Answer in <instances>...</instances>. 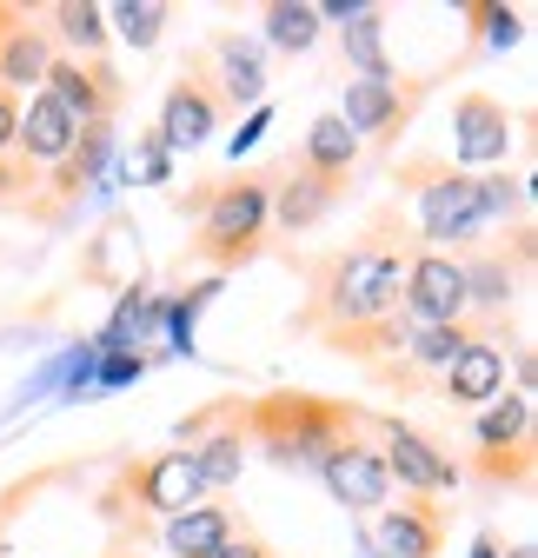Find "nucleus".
<instances>
[{
  "label": "nucleus",
  "instance_id": "1",
  "mask_svg": "<svg viewBox=\"0 0 538 558\" xmlns=\"http://www.w3.org/2000/svg\"><path fill=\"white\" fill-rule=\"evenodd\" d=\"M419 253V233L399 206H372L353 246L332 253H286V266L306 279V300L293 306L286 332L293 339H326V332H353L386 313H399V279L406 259Z\"/></svg>",
  "mask_w": 538,
  "mask_h": 558
},
{
  "label": "nucleus",
  "instance_id": "2",
  "mask_svg": "<svg viewBox=\"0 0 538 558\" xmlns=\"http://www.w3.org/2000/svg\"><path fill=\"white\" fill-rule=\"evenodd\" d=\"M173 214L193 220V246L186 259L213 266V272H233V266H253L259 246H266V227H273V167H233V173H207L180 186Z\"/></svg>",
  "mask_w": 538,
  "mask_h": 558
},
{
  "label": "nucleus",
  "instance_id": "3",
  "mask_svg": "<svg viewBox=\"0 0 538 558\" xmlns=\"http://www.w3.org/2000/svg\"><path fill=\"white\" fill-rule=\"evenodd\" d=\"M372 412L359 399H332V392H313V386H273L240 405V433L246 446H259V459L273 472H319V459L366 433Z\"/></svg>",
  "mask_w": 538,
  "mask_h": 558
},
{
  "label": "nucleus",
  "instance_id": "4",
  "mask_svg": "<svg viewBox=\"0 0 538 558\" xmlns=\"http://www.w3.org/2000/svg\"><path fill=\"white\" fill-rule=\"evenodd\" d=\"M392 186L419 199V220H413L419 246H432V253H458V246H473V240L486 233L479 180H473V173H458L445 154H399V160H392Z\"/></svg>",
  "mask_w": 538,
  "mask_h": 558
},
{
  "label": "nucleus",
  "instance_id": "5",
  "mask_svg": "<svg viewBox=\"0 0 538 558\" xmlns=\"http://www.w3.org/2000/svg\"><path fill=\"white\" fill-rule=\"evenodd\" d=\"M199 499H207V493H199V478H193L186 446H167V452H147V459H126V465L113 472V485L100 493V519L120 525L126 506H133V525H140V512L180 519V512H193Z\"/></svg>",
  "mask_w": 538,
  "mask_h": 558
},
{
  "label": "nucleus",
  "instance_id": "6",
  "mask_svg": "<svg viewBox=\"0 0 538 558\" xmlns=\"http://www.w3.org/2000/svg\"><path fill=\"white\" fill-rule=\"evenodd\" d=\"M432 100V81L426 74H386V81H346V100H340V120L353 126L359 147L372 154H392L399 140L413 133L419 107Z\"/></svg>",
  "mask_w": 538,
  "mask_h": 558
},
{
  "label": "nucleus",
  "instance_id": "7",
  "mask_svg": "<svg viewBox=\"0 0 538 558\" xmlns=\"http://www.w3.org/2000/svg\"><path fill=\"white\" fill-rule=\"evenodd\" d=\"M372 439H379V459H386V478L392 493H419V499H445L452 485H465V465L419 426L406 418H386L372 412Z\"/></svg>",
  "mask_w": 538,
  "mask_h": 558
},
{
  "label": "nucleus",
  "instance_id": "8",
  "mask_svg": "<svg viewBox=\"0 0 538 558\" xmlns=\"http://www.w3.org/2000/svg\"><path fill=\"white\" fill-rule=\"evenodd\" d=\"M220 126H227V107H220V87H213V66H207V53H186L167 100H160L154 140L167 154H199Z\"/></svg>",
  "mask_w": 538,
  "mask_h": 558
},
{
  "label": "nucleus",
  "instance_id": "9",
  "mask_svg": "<svg viewBox=\"0 0 538 558\" xmlns=\"http://www.w3.org/2000/svg\"><path fill=\"white\" fill-rule=\"evenodd\" d=\"M40 94H53L66 113H74V126L120 120V107H126V81H120L113 53H100V60L53 53V60H47V74H40Z\"/></svg>",
  "mask_w": 538,
  "mask_h": 558
},
{
  "label": "nucleus",
  "instance_id": "10",
  "mask_svg": "<svg viewBox=\"0 0 538 558\" xmlns=\"http://www.w3.org/2000/svg\"><path fill=\"white\" fill-rule=\"evenodd\" d=\"M366 525H372L366 532L372 558H439L445 538H452L445 499H419V493H392Z\"/></svg>",
  "mask_w": 538,
  "mask_h": 558
},
{
  "label": "nucleus",
  "instance_id": "11",
  "mask_svg": "<svg viewBox=\"0 0 538 558\" xmlns=\"http://www.w3.org/2000/svg\"><path fill=\"white\" fill-rule=\"evenodd\" d=\"M313 478H319L326 493H332V506H340V512H353V519H372V512L392 499V478H386V459H379V439H372V426L332 446V452L319 459V472H313Z\"/></svg>",
  "mask_w": 538,
  "mask_h": 558
},
{
  "label": "nucleus",
  "instance_id": "12",
  "mask_svg": "<svg viewBox=\"0 0 538 558\" xmlns=\"http://www.w3.org/2000/svg\"><path fill=\"white\" fill-rule=\"evenodd\" d=\"M512 140H518V113L505 107V100H492V94H458L452 100V167L458 173H473V167H486V173H499L505 167V154H512Z\"/></svg>",
  "mask_w": 538,
  "mask_h": 558
},
{
  "label": "nucleus",
  "instance_id": "13",
  "mask_svg": "<svg viewBox=\"0 0 538 558\" xmlns=\"http://www.w3.org/2000/svg\"><path fill=\"white\" fill-rule=\"evenodd\" d=\"M399 313H406V326H458V319H465V272H458V253L419 246V253L406 259V279H399Z\"/></svg>",
  "mask_w": 538,
  "mask_h": 558
},
{
  "label": "nucleus",
  "instance_id": "14",
  "mask_svg": "<svg viewBox=\"0 0 538 558\" xmlns=\"http://www.w3.org/2000/svg\"><path fill=\"white\" fill-rule=\"evenodd\" d=\"M505 339H512V319H492L465 353L432 379V392L445 399V405H458V412H479V405H492L499 392H505Z\"/></svg>",
  "mask_w": 538,
  "mask_h": 558
},
{
  "label": "nucleus",
  "instance_id": "15",
  "mask_svg": "<svg viewBox=\"0 0 538 558\" xmlns=\"http://www.w3.org/2000/svg\"><path fill=\"white\" fill-rule=\"evenodd\" d=\"M346 199H353V180H326V173H306V167H293V160L273 167V227H280L286 240L326 227Z\"/></svg>",
  "mask_w": 538,
  "mask_h": 558
},
{
  "label": "nucleus",
  "instance_id": "16",
  "mask_svg": "<svg viewBox=\"0 0 538 558\" xmlns=\"http://www.w3.org/2000/svg\"><path fill=\"white\" fill-rule=\"evenodd\" d=\"M53 60V40L40 27V8H21V0H0V94H21L40 87Z\"/></svg>",
  "mask_w": 538,
  "mask_h": 558
},
{
  "label": "nucleus",
  "instance_id": "17",
  "mask_svg": "<svg viewBox=\"0 0 538 558\" xmlns=\"http://www.w3.org/2000/svg\"><path fill=\"white\" fill-rule=\"evenodd\" d=\"M458 272H465V319H512L518 293H525V279L499 246H479V253H458Z\"/></svg>",
  "mask_w": 538,
  "mask_h": 558
},
{
  "label": "nucleus",
  "instance_id": "18",
  "mask_svg": "<svg viewBox=\"0 0 538 558\" xmlns=\"http://www.w3.org/2000/svg\"><path fill=\"white\" fill-rule=\"evenodd\" d=\"M207 66H213V87H220V107L227 113H240V107H266V60H259V47L253 40H240L233 27H220V34H207Z\"/></svg>",
  "mask_w": 538,
  "mask_h": 558
},
{
  "label": "nucleus",
  "instance_id": "19",
  "mask_svg": "<svg viewBox=\"0 0 538 558\" xmlns=\"http://www.w3.org/2000/svg\"><path fill=\"white\" fill-rule=\"evenodd\" d=\"M81 140V126H74V113H66L53 94H27L21 100V126H14V154L27 160V167H53V160H66V147Z\"/></svg>",
  "mask_w": 538,
  "mask_h": 558
},
{
  "label": "nucleus",
  "instance_id": "20",
  "mask_svg": "<svg viewBox=\"0 0 538 558\" xmlns=\"http://www.w3.org/2000/svg\"><path fill=\"white\" fill-rule=\"evenodd\" d=\"M40 27H47L53 53H74V60H100L113 47L107 8H94V0H53V8H40Z\"/></svg>",
  "mask_w": 538,
  "mask_h": 558
},
{
  "label": "nucleus",
  "instance_id": "21",
  "mask_svg": "<svg viewBox=\"0 0 538 558\" xmlns=\"http://www.w3.org/2000/svg\"><path fill=\"white\" fill-rule=\"evenodd\" d=\"M359 160H366V147L353 140V126L340 113H319L299 140V154H293V167L326 173V180H359Z\"/></svg>",
  "mask_w": 538,
  "mask_h": 558
},
{
  "label": "nucleus",
  "instance_id": "22",
  "mask_svg": "<svg viewBox=\"0 0 538 558\" xmlns=\"http://www.w3.org/2000/svg\"><path fill=\"white\" fill-rule=\"evenodd\" d=\"M240 525H246V519L233 512V499H199L193 512L167 519V551H173V558H213Z\"/></svg>",
  "mask_w": 538,
  "mask_h": 558
},
{
  "label": "nucleus",
  "instance_id": "23",
  "mask_svg": "<svg viewBox=\"0 0 538 558\" xmlns=\"http://www.w3.org/2000/svg\"><path fill=\"white\" fill-rule=\"evenodd\" d=\"M340 53L353 66V81H386L399 74L392 47H386V8H359L353 21H340Z\"/></svg>",
  "mask_w": 538,
  "mask_h": 558
},
{
  "label": "nucleus",
  "instance_id": "24",
  "mask_svg": "<svg viewBox=\"0 0 538 558\" xmlns=\"http://www.w3.org/2000/svg\"><path fill=\"white\" fill-rule=\"evenodd\" d=\"M531 439V399L525 392H499L492 405L473 412V452H505Z\"/></svg>",
  "mask_w": 538,
  "mask_h": 558
},
{
  "label": "nucleus",
  "instance_id": "25",
  "mask_svg": "<svg viewBox=\"0 0 538 558\" xmlns=\"http://www.w3.org/2000/svg\"><path fill=\"white\" fill-rule=\"evenodd\" d=\"M259 27H266V47H273V53H313L319 34H326V21H319L313 0H266Z\"/></svg>",
  "mask_w": 538,
  "mask_h": 558
},
{
  "label": "nucleus",
  "instance_id": "26",
  "mask_svg": "<svg viewBox=\"0 0 538 558\" xmlns=\"http://www.w3.org/2000/svg\"><path fill=\"white\" fill-rule=\"evenodd\" d=\"M173 27V8L167 0H120V8H107V34L126 40L133 53H154Z\"/></svg>",
  "mask_w": 538,
  "mask_h": 558
},
{
  "label": "nucleus",
  "instance_id": "27",
  "mask_svg": "<svg viewBox=\"0 0 538 558\" xmlns=\"http://www.w3.org/2000/svg\"><path fill=\"white\" fill-rule=\"evenodd\" d=\"M465 478L492 485V493H531V439L525 446H505V452H473Z\"/></svg>",
  "mask_w": 538,
  "mask_h": 558
},
{
  "label": "nucleus",
  "instance_id": "28",
  "mask_svg": "<svg viewBox=\"0 0 538 558\" xmlns=\"http://www.w3.org/2000/svg\"><path fill=\"white\" fill-rule=\"evenodd\" d=\"M465 27H479V47H518L525 40V14L518 8H486V0H465Z\"/></svg>",
  "mask_w": 538,
  "mask_h": 558
},
{
  "label": "nucleus",
  "instance_id": "29",
  "mask_svg": "<svg viewBox=\"0 0 538 558\" xmlns=\"http://www.w3.org/2000/svg\"><path fill=\"white\" fill-rule=\"evenodd\" d=\"M473 180H479V214H486V227L525 214V180H518V173L499 167V173H473Z\"/></svg>",
  "mask_w": 538,
  "mask_h": 558
},
{
  "label": "nucleus",
  "instance_id": "30",
  "mask_svg": "<svg viewBox=\"0 0 538 558\" xmlns=\"http://www.w3.org/2000/svg\"><path fill=\"white\" fill-rule=\"evenodd\" d=\"M40 193V167H27L21 154H0V206L27 214V199Z\"/></svg>",
  "mask_w": 538,
  "mask_h": 558
},
{
  "label": "nucleus",
  "instance_id": "31",
  "mask_svg": "<svg viewBox=\"0 0 538 558\" xmlns=\"http://www.w3.org/2000/svg\"><path fill=\"white\" fill-rule=\"evenodd\" d=\"M133 167H140V180H147V186H167V173H173V154L160 147L154 133H140V160H133Z\"/></svg>",
  "mask_w": 538,
  "mask_h": 558
},
{
  "label": "nucleus",
  "instance_id": "32",
  "mask_svg": "<svg viewBox=\"0 0 538 558\" xmlns=\"http://www.w3.org/2000/svg\"><path fill=\"white\" fill-rule=\"evenodd\" d=\"M213 558H280V551H273V538H266V532L240 525V532H233V538H227V545H220Z\"/></svg>",
  "mask_w": 538,
  "mask_h": 558
},
{
  "label": "nucleus",
  "instance_id": "33",
  "mask_svg": "<svg viewBox=\"0 0 538 558\" xmlns=\"http://www.w3.org/2000/svg\"><path fill=\"white\" fill-rule=\"evenodd\" d=\"M14 126H21V94H0V154H14Z\"/></svg>",
  "mask_w": 538,
  "mask_h": 558
},
{
  "label": "nucleus",
  "instance_id": "34",
  "mask_svg": "<svg viewBox=\"0 0 538 558\" xmlns=\"http://www.w3.org/2000/svg\"><path fill=\"white\" fill-rule=\"evenodd\" d=\"M266 120H273V107H253V120H246V126H240V133H233V160H240V154H246V147H253V140H259V133H266Z\"/></svg>",
  "mask_w": 538,
  "mask_h": 558
},
{
  "label": "nucleus",
  "instance_id": "35",
  "mask_svg": "<svg viewBox=\"0 0 538 558\" xmlns=\"http://www.w3.org/2000/svg\"><path fill=\"white\" fill-rule=\"evenodd\" d=\"M473 558H505V545H499V532H479V538H473Z\"/></svg>",
  "mask_w": 538,
  "mask_h": 558
},
{
  "label": "nucleus",
  "instance_id": "36",
  "mask_svg": "<svg viewBox=\"0 0 538 558\" xmlns=\"http://www.w3.org/2000/svg\"><path fill=\"white\" fill-rule=\"evenodd\" d=\"M107 558H140V551H107Z\"/></svg>",
  "mask_w": 538,
  "mask_h": 558
}]
</instances>
